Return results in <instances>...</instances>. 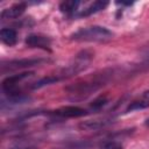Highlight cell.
I'll return each mask as SVG.
<instances>
[{
	"label": "cell",
	"instance_id": "d6986e66",
	"mask_svg": "<svg viewBox=\"0 0 149 149\" xmlns=\"http://www.w3.org/2000/svg\"><path fill=\"white\" fill-rule=\"evenodd\" d=\"M10 149H28V148H23L21 146H15V147H12Z\"/></svg>",
	"mask_w": 149,
	"mask_h": 149
},
{
	"label": "cell",
	"instance_id": "5bb4252c",
	"mask_svg": "<svg viewBox=\"0 0 149 149\" xmlns=\"http://www.w3.org/2000/svg\"><path fill=\"white\" fill-rule=\"evenodd\" d=\"M81 5V1L78 0H68V1H63L59 5V10L71 17H74L78 13V7Z\"/></svg>",
	"mask_w": 149,
	"mask_h": 149
},
{
	"label": "cell",
	"instance_id": "9a60e30c",
	"mask_svg": "<svg viewBox=\"0 0 149 149\" xmlns=\"http://www.w3.org/2000/svg\"><path fill=\"white\" fill-rule=\"evenodd\" d=\"M0 38L2 43H5L8 47H13L17 42V34L12 28H2L0 30Z\"/></svg>",
	"mask_w": 149,
	"mask_h": 149
},
{
	"label": "cell",
	"instance_id": "2e32d148",
	"mask_svg": "<svg viewBox=\"0 0 149 149\" xmlns=\"http://www.w3.org/2000/svg\"><path fill=\"white\" fill-rule=\"evenodd\" d=\"M107 104H108L107 97H106V95H99L98 98H95V99L91 102L88 111H90V112H99V111L102 109Z\"/></svg>",
	"mask_w": 149,
	"mask_h": 149
},
{
	"label": "cell",
	"instance_id": "277c9868",
	"mask_svg": "<svg viewBox=\"0 0 149 149\" xmlns=\"http://www.w3.org/2000/svg\"><path fill=\"white\" fill-rule=\"evenodd\" d=\"M44 62H48V59L44 58H21V59H12L7 62L1 63V72L6 73L7 71H14L26 68H31L35 65H40Z\"/></svg>",
	"mask_w": 149,
	"mask_h": 149
},
{
	"label": "cell",
	"instance_id": "6da1fadb",
	"mask_svg": "<svg viewBox=\"0 0 149 149\" xmlns=\"http://www.w3.org/2000/svg\"><path fill=\"white\" fill-rule=\"evenodd\" d=\"M115 73L114 69H105L92 77L85 79L84 81H79L65 87V91L73 98V99H84L92 94L93 92L98 91L102 86H105L108 81L112 80Z\"/></svg>",
	"mask_w": 149,
	"mask_h": 149
},
{
	"label": "cell",
	"instance_id": "ffe728a7",
	"mask_svg": "<svg viewBox=\"0 0 149 149\" xmlns=\"http://www.w3.org/2000/svg\"><path fill=\"white\" fill-rule=\"evenodd\" d=\"M144 125H146L147 127H149V118H148V119L146 120V122H144Z\"/></svg>",
	"mask_w": 149,
	"mask_h": 149
},
{
	"label": "cell",
	"instance_id": "4fadbf2b",
	"mask_svg": "<svg viewBox=\"0 0 149 149\" xmlns=\"http://www.w3.org/2000/svg\"><path fill=\"white\" fill-rule=\"evenodd\" d=\"M147 107H149V90L144 91L141 94V98H139V99L129 102V105L125 109V113H130V112H134V111L144 109Z\"/></svg>",
	"mask_w": 149,
	"mask_h": 149
},
{
	"label": "cell",
	"instance_id": "9c48e42d",
	"mask_svg": "<svg viewBox=\"0 0 149 149\" xmlns=\"http://www.w3.org/2000/svg\"><path fill=\"white\" fill-rule=\"evenodd\" d=\"M27 5H28V1H20V2L14 3L13 6H10L6 9H2L1 15H0L1 20H10V19L20 17L24 13Z\"/></svg>",
	"mask_w": 149,
	"mask_h": 149
},
{
	"label": "cell",
	"instance_id": "ba28073f",
	"mask_svg": "<svg viewBox=\"0 0 149 149\" xmlns=\"http://www.w3.org/2000/svg\"><path fill=\"white\" fill-rule=\"evenodd\" d=\"M24 43L29 48H37L42 50L50 51L51 47V38L44 35H38V34H30L26 37Z\"/></svg>",
	"mask_w": 149,
	"mask_h": 149
},
{
	"label": "cell",
	"instance_id": "7c38bea8",
	"mask_svg": "<svg viewBox=\"0 0 149 149\" xmlns=\"http://www.w3.org/2000/svg\"><path fill=\"white\" fill-rule=\"evenodd\" d=\"M113 122L112 118H105L100 120H88V121H83L79 123V128L81 130H98L107 127Z\"/></svg>",
	"mask_w": 149,
	"mask_h": 149
},
{
	"label": "cell",
	"instance_id": "44dd1931",
	"mask_svg": "<svg viewBox=\"0 0 149 149\" xmlns=\"http://www.w3.org/2000/svg\"><path fill=\"white\" fill-rule=\"evenodd\" d=\"M28 149H33V148H28Z\"/></svg>",
	"mask_w": 149,
	"mask_h": 149
},
{
	"label": "cell",
	"instance_id": "30bf717a",
	"mask_svg": "<svg viewBox=\"0 0 149 149\" xmlns=\"http://www.w3.org/2000/svg\"><path fill=\"white\" fill-rule=\"evenodd\" d=\"M108 1H105V0H98V1H94L92 3H90L87 7H85L84 9H81L80 12L77 13V15L74 17H87L92 14H95V13H99L101 10H104L107 6H108Z\"/></svg>",
	"mask_w": 149,
	"mask_h": 149
},
{
	"label": "cell",
	"instance_id": "3957f363",
	"mask_svg": "<svg viewBox=\"0 0 149 149\" xmlns=\"http://www.w3.org/2000/svg\"><path fill=\"white\" fill-rule=\"evenodd\" d=\"M93 52L90 50H83L79 54H77L74 56V58L72 59V62L66 65L65 68H63L61 71H58L57 73H55V76L58 78V80H63V79H68L70 77H73L78 73H80L81 71H84L86 68H88L90 63L93 59Z\"/></svg>",
	"mask_w": 149,
	"mask_h": 149
},
{
	"label": "cell",
	"instance_id": "52a82bcc",
	"mask_svg": "<svg viewBox=\"0 0 149 149\" xmlns=\"http://www.w3.org/2000/svg\"><path fill=\"white\" fill-rule=\"evenodd\" d=\"M88 113H90V111L81 108L79 106H63V107L55 109L48 114L56 116V118H80V116L87 115Z\"/></svg>",
	"mask_w": 149,
	"mask_h": 149
},
{
	"label": "cell",
	"instance_id": "8fae6325",
	"mask_svg": "<svg viewBox=\"0 0 149 149\" xmlns=\"http://www.w3.org/2000/svg\"><path fill=\"white\" fill-rule=\"evenodd\" d=\"M128 134H129L128 130H122L120 133H115L111 137L105 139V140L101 141L100 149H123V146H122L121 141H119V140H121L120 136L128 135Z\"/></svg>",
	"mask_w": 149,
	"mask_h": 149
},
{
	"label": "cell",
	"instance_id": "e0dca14e",
	"mask_svg": "<svg viewBox=\"0 0 149 149\" xmlns=\"http://www.w3.org/2000/svg\"><path fill=\"white\" fill-rule=\"evenodd\" d=\"M141 55L144 59H149V44L148 45H144L141 50Z\"/></svg>",
	"mask_w": 149,
	"mask_h": 149
},
{
	"label": "cell",
	"instance_id": "8992f818",
	"mask_svg": "<svg viewBox=\"0 0 149 149\" xmlns=\"http://www.w3.org/2000/svg\"><path fill=\"white\" fill-rule=\"evenodd\" d=\"M31 100V98L28 94L20 92H15V93H10V94H3L2 93V98H1V109L5 111L6 107H14V106H20V105H24L28 104Z\"/></svg>",
	"mask_w": 149,
	"mask_h": 149
},
{
	"label": "cell",
	"instance_id": "7a4b0ae2",
	"mask_svg": "<svg viewBox=\"0 0 149 149\" xmlns=\"http://www.w3.org/2000/svg\"><path fill=\"white\" fill-rule=\"evenodd\" d=\"M113 33L106 27L91 26L80 28L70 35V40L78 42H107L113 37Z\"/></svg>",
	"mask_w": 149,
	"mask_h": 149
},
{
	"label": "cell",
	"instance_id": "ac0fdd59",
	"mask_svg": "<svg viewBox=\"0 0 149 149\" xmlns=\"http://www.w3.org/2000/svg\"><path fill=\"white\" fill-rule=\"evenodd\" d=\"M134 2L133 1H128V2H126V1H116V5H119V6H132Z\"/></svg>",
	"mask_w": 149,
	"mask_h": 149
},
{
	"label": "cell",
	"instance_id": "5b68a950",
	"mask_svg": "<svg viewBox=\"0 0 149 149\" xmlns=\"http://www.w3.org/2000/svg\"><path fill=\"white\" fill-rule=\"evenodd\" d=\"M34 72H21V73H17V74H12V76H8L7 78H5L2 80V84H1V87H2V93L3 94H10V93H15V92H20V90L17 88V84L33 76Z\"/></svg>",
	"mask_w": 149,
	"mask_h": 149
}]
</instances>
